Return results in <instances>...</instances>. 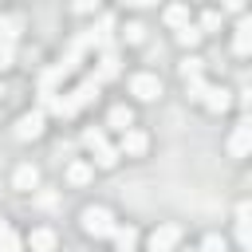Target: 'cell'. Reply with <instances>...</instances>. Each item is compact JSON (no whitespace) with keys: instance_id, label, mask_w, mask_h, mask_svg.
I'll use <instances>...</instances> for the list:
<instances>
[{"instance_id":"obj_29","label":"cell","mask_w":252,"mask_h":252,"mask_svg":"<svg viewBox=\"0 0 252 252\" xmlns=\"http://www.w3.org/2000/svg\"><path fill=\"white\" fill-rule=\"evenodd\" d=\"M126 4H134V8H146V4H154V0H126Z\"/></svg>"},{"instance_id":"obj_12","label":"cell","mask_w":252,"mask_h":252,"mask_svg":"<svg viewBox=\"0 0 252 252\" xmlns=\"http://www.w3.org/2000/svg\"><path fill=\"white\" fill-rule=\"evenodd\" d=\"M201 102H205V106H209V110H224V106H228V102H232V98H228V91H224V87H209V91H205V98H201Z\"/></svg>"},{"instance_id":"obj_14","label":"cell","mask_w":252,"mask_h":252,"mask_svg":"<svg viewBox=\"0 0 252 252\" xmlns=\"http://www.w3.org/2000/svg\"><path fill=\"white\" fill-rule=\"evenodd\" d=\"M110 236H114L118 252H134V240H138V232H134L130 224H126V228H118V224H114V232H110Z\"/></svg>"},{"instance_id":"obj_2","label":"cell","mask_w":252,"mask_h":252,"mask_svg":"<svg viewBox=\"0 0 252 252\" xmlns=\"http://www.w3.org/2000/svg\"><path fill=\"white\" fill-rule=\"evenodd\" d=\"M130 94H134V98H142V102H154V98L161 94V79H158V75H150V71H142V75H134V79H130Z\"/></svg>"},{"instance_id":"obj_9","label":"cell","mask_w":252,"mask_h":252,"mask_svg":"<svg viewBox=\"0 0 252 252\" xmlns=\"http://www.w3.org/2000/svg\"><path fill=\"white\" fill-rule=\"evenodd\" d=\"M94 94H98V79H83V83H79V87H75L67 98H71L75 106H83V102H91Z\"/></svg>"},{"instance_id":"obj_10","label":"cell","mask_w":252,"mask_h":252,"mask_svg":"<svg viewBox=\"0 0 252 252\" xmlns=\"http://www.w3.org/2000/svg\"><path fill=\"white\" fill-rule=\"evenodd\" d=\"M232 47H236V55H248V47H252V20L248 16L236 24V43Z\"/></svg>"},{"instance_id":"obj_8","label":"cell","mask_w":252,"mask_h":252,"mask_svg":"<svg viewBox=\"0 0 252 252\" xmlns=\"http://www.w3.org/2000/svg\"><path fill=\"white\" fill-rule=\"evenodd\" d=\"M91 150H94V165H98V169H114V165H118V150H114V146H106V138H102V142H94Z\"/></svg>"},{"instance_id":"obj_13","label":"cell","mask_w":252,"mask_h":252,"mask_svg":"<svg viewBox=\"0 0 252 252\" xmlns=\"http://www.w3.org/2000/svg\"><path fill=\"white\" fill-rule=\"evenodd\" d=\"M91 173H94V169H91L87 161H71V165H67V181H71V185H87Z\"/></svg>"},{"instance_id":"obj_17","label":"cell","mask_w":252,"mask_h":252,"mask_svg":"<svg viewBox=\"0 0 252 252\" xmlns=\"http://www.w3.org/2000/svg\"><path fill=\"white\" fill-rule=\"evenodd\" d=\"M20 248H24V240L4 224V228H0V252H20Z\"/></svg>"},{"instance_id":"obj_23","label":"cell","mask_w":252,"mask_h":252,"mask_svg":"<svg viewBox=\"0 0 252 252\" xmlns=\"http://www.w3.org/2000/svg\"><path fill=\"white\" fill-rule=\"evenodd\" d=\"M16 32H20V20H0V35H4L8 43L16 39Z\"/></svg>"},{"instance_id":"obj_24","label":"cell","mask_w":252,"mask_h":252,"mask_svg":"<svg viewBox=\"0 0 252 252\" xmlns=\"http://www.w3.org/2000/svg\"><path fill=\"white\" fill-rule=\"evenodd\" d=\"M12 55H16V51H12V43L4 39V43H0V71H8V67H12Z\"/></svg>"},{"instance_id":"obj_15","label":"cell","mask_w":252,"mask_h":252,"mask_svg":"<svg viewBox=\"0 0 252 252\" xmlns=\"http://www.w3.org/2000/svg\"><path fill=\"white\" fill-rule=\"evenodd\" d=\"M165 24H169V28H185V24H189V8H185V4H169V8H165Z\"/></svg>"},{"instance_id":"obj_27","label":"cell","mask_w":252,"mask_h":252,"mask_svg":"<svg viewBox=\"0 0 252 252\" xmlns=\"http://www.w3.org/2000/svg\"><path fill=\"white\" fill-rule=\"evenodd\" d=\"M98 0H75V12H94Z\"/></svg>"},{"instance_id":"obj_3","label":"cell","mask_w":252,"mask_h":252,"mask_svg":"<svg viewBox=\"0 0 252 252\" xmlns=\"http://www.w3.org/2000/svg\"><path fill=\"white\" fill-rule=\"evenodd\" d=\"M177 240H181V228L177 224H161V228L150 232V252H173Z\"/></svg>"},{"instance_id":"obj_1","label":"cell","mask_w":252,"mask_h":252,"mask_svg":"<svg viewBox=\"0 0 252 252\" xmlns=\"http://www.w3.org/2000/svg\"><path fill=\"white\" fill-rule=\"evenodd\" d=\"M83 232L94 236V240L110 236V232H114V217H110V209H102V205H87V209H83Z\"/></svg>"},{"instance_id":"obj_20","label":"cell","mask_w":252,"mask_h":252,"mask_svg":"<svg viewBox=\"0 0 252 252\" xmlns=\"http://www.w3.org/2000/svg\"><path fill=\"white\" fill-rule=\"evenodd\" d=\"M110 75H118V55H102V67H98V79H110Z\"/></svg>"},{"instance_id":"obj_22","label":"cell","mask_w":252,"mask_h":252,"mask_svg":"<svg viewBox=\"0 0 252 252\" xmlns=\"http://www.w3.org/2000/svg\"><path fill=\"white\" fill-rule=\"evenodd\" d=\"M122 35H126V43H142V39H146V28H142V24H126Z\"/></svg>"},{"instance_id":"obj_5","label":"cell","mask_w":252,"mask_h":252,"mask_svg":"<svg viewBox=\"0 0 252 252\" xmlns=\"http://www.w3.org/2000/svg\"><path fill=\"white\" fill-rule=\"evenodd\" d=\"M39 134H43V114H39V110L20 114V122H16V138H20V142H32V138H39Z\"/></svg>"},{"instance_id":"obj_6","label":"cell","mask_w":252,"mask_h":252,"mask_svg":"<svg viewBox=\"0 0 252 252\" xmlns=\"http://www.w3.org/2000/svg\"><path fill=\"white\" fill-rule=\"evenodd\" d=\"M248 150H252V122H236V130L228 138V154L232 158H244Z\"/></svg>"},{"instance_id":"obj_18","label":"cell","mask_w":252,"mask_h":252,"mask_svg":"<svg viewBox=\"0 0 252 252\" xmlns=\"http://www.w3.org/2000/svg\"><path fill=\"white\" fill-rule=\"evenodd\" d=\"M201 67H205V59H197V55L181 59V79H197V75H201Z\"/></svg>"},{"instance_id":"obj_21","label":"cell","mask_w":252,"mask_h":252,"mask_svg":"<svg viewBox=\"0 0 252 252\" xmlns=\"http://www.w3.org/2000/svg\"><path fill=\"white\" fill-rule=\"evenodd\" d=\"M185 83H189V98H193V102H201V98H205V91H209V83H205L201 75H197V79H185Z\"/></svg>"},{"instance_id":"obj_4","label":"cell","mask_w":252,"mask_h":252,"mask_svg":"<svg viewBox=\"0 0 252 252\" xmlns=\"http://www.w3.org/2000/svg\"><path fill=\"white\" fill-rule=\"evenodd\" d=\"M146 146H150V138H146V130H134V126H126V130H122V146H118V154H130V158H142V154H146Z\"/></svg>"},{"instance_id":"obj_26","label":"cell","mask_w":252,"mask_h":252,"mask_svg":"<svg viewBox=\"0 0 252 252\" xmlns=\"http://www.w3.org/2000/svg\"><path fill=\"white\" fill-rule=\"evenodd\" d=\"M201 28H205V32H213V28H220V12H205V20H201Z\"/></svg>"},{"instance_id":"obj_25","label":"cell","mask_w":252,"mask_h":252,"mask_svg":"<svg viewBox=\"0 0 252 252\" xmlns=\"http://www.w3.org/2000/svg\"><path fill=\"white\" fill-rule=\"evenodd\" d=\"M201 252H224V240H220V236H205Z\"/></svg>"},{"instance_id":"obj_30","label":"cell","mask_w":252,"mask_h":252,"mask_svg":"<svg viewBox=\"0 0 252 252\" xmlns=\"http://www.w3.org/2000/svg\"><path fill=\"white\" fill-rule=\"evenodd\" d=\"M4 224H8V220H4V217H0V228H4Z\"/></svg>"},{"instance_id":"obj_19","label":"cell","mask_w":252,"mask_h":252,"mask_svg":"<svg viewBox=\"0 0 252 252\" xmlns=\"http://www.w3.org/2000/svg\"><path fill=\"white\" fill-rule=\"evenodd\" d=\"M197 39H201V32H197V28H189V24H185V28H177V43H181V47H193Z\"/></svg>"},{"instance_id":"obj_7","label":"cell","mask_w":252,"mask_h":252,"mask_svg":"<svg viewBox=\"0 0 252 252\" xmlns=\"http://www.w3.org/2000/svg\"><path fill=\"white\" fill-rule=\"evenodd\" d=\"M12 185H16L20 193H32V189L39 185V169H35V165H20V169L12 173Z\"/></svg>"},{"instance_id":"obj_11","label":"cell","mask_w":252,"mask_h":252,"mask_svg":"<svg viewBox=\"0 0 252 252\" xmlns=\"http://www.w3.org/2000/svg\"><path fill=\"white\" fill-rule=\"evenodd\" d=\"M28 244H32V252H51V248H55V232H51V228H35V232L28 236Z\"/></svg>"},{"instance_id":"obj_31","label":"cell","mask_w":252,"mask_h":252,"mask_svg":"<svg viewBox=\"0 0 252 252\" xmlns=\"http://www.w3.org/2000/svg\"><path fill=\"white\" fill-rule=\"evenodd\" d=\"M0 94H4V87H0Z\"/></svg>"},{"instance_id":"obj_28","label":"cell","mask_w":252,"mask_h":252,"mask_svg":"<svg viewBox=\"0 0 252 252\" xmlns=\"http://www.w3.org/2000/svg\"><path fill=\"white\" fill-rule=\"evenodd\" d=\"M240 4H244V0H224V8H232V12H236Z\"/></svg>"},{"instance_id":"obj_16","label":"cell","mask_w":252,"mask_h":252,"mask_svg":"<svg viewBox=\"0 0 252 252\" xmlns=\"http://www.w3.org/2000/svg\"><path fill=\"white\" fill-rule=\"evenodd\" d=\"M106 122H110L114 130H126V126H134V110H130V106H114Z\"/></svg>"}]
</instances>
